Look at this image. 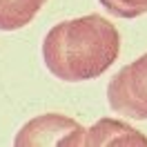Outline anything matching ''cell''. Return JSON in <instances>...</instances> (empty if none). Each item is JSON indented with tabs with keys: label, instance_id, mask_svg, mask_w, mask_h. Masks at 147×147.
Segmentation results:
<instances>
[{
	"label": "cell",
	"instance_id": "277c9868",
	"mask_svg": "<svg viewBox=\"0 0 147 147\" xmlns=\"http://www.w3.org/2000/svg\"><path fill=\"white\" fill-rule=\"evenodd\" d=\"M83 145H147V136L120 120L100 118L94 127L85 129Z\"/></svg>",
	"mask_w": 147,
	"mask_h": 147
},
{
	"label": "cell",
	"instance_id": "5b68a950",
	"mask_svg": "<svg viewBox=\"0 0 147 147\" xmlns=\"http://www.w3.org/2000/svg\"><path fill=\"white\" fill-rule=\"evenodd\" d=\"M47 0H0V31L27 27L45 7Z\"/></svg>",
	"mask_w": 147,
	"mask_h": 147
},
{
	"label": "cell",
	"instance_id": "8992f818",
	"mask_svg": "<svg viewBox=\"0 0 147 147\" xmlns=\"http://www.w3.org/2000/svg\"><path fill=\"white\" fill-rule=\"evenodd\" d=\"M100 5L114 18L131 20L147 13V0H100Z\"/></svg>",
	"mask_w": 147,
	"mask_h": 147
},
{
	"label": "cell",
	"instance_id": "7a4b0ae2",
	"mask_svg": "<svg viewBox=\"0 0 147 147\" xmlns=\"http://www.w3.org/2000/svg\"><path fill=\"white\" fill-rule=\"evenodd\" d=\"M107 100L114 114L147 120V54L114 74L107 85Z\"/></svg>",
	"mask_w": 147,
	"mask_h": 147
},
{
	"label": "cell",
	"instance_id": "6da1fadb",
	"mask_svg": "<svg viewBox=\"0 0 147 147\" xmlns=\"http://www.w3.org/2000/svg\"><path fill=\"white\" fill-rule=\"evenodd\" d=\"M118 54V29L100 13L63 20L49 29L42 40L47 69L65 83H83L102 76L116 63Z\"/></svg>",
	"mask_w": 147,
	"mask_h": 147
},
{
	"label": "cell",
	"instance_id": "3957f363",
	"mask_svg": "<svg viewBox=\"0 0 147 147\" xmlns=\"http://www.w3.org/2000/svg\"><path fill=\"white\" fill-rule=\"evenodd\" d=\"M85 127L69 116L63 114H45L31 118L16 136V145L34 147V145H60V147H71L78 145L83 147Z\"/></svg>",
	"mask_w": 147,
	"mask_h": 147
}]
</instances>
